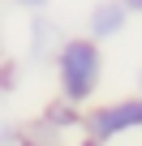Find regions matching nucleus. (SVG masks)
Returning a JSON list of instances; mask_svg holds the SVG:
<instances>
[{
	"label": "nucleus",
	"instance_id": "6e6552de",
	"mask_svg": "<svg viewBox=\"0 0 142 146\" xmlns=\"http://www.w3.org/2000/svg\"><path fill=\"white\" fill-rule=\"evenodd\" d=\"M0 60H5V30H0Z\"/></svg>",
	"mask_w": 142,
	"mask_h": 146
},
{
	"label": "nucleus",
	"instance_id": "0eeeda50",
	"mask_svg": "<svg viewBox=\"0 0 142 146\" xmlns=\"http://www.w3.org/2000/svg\"><path fill=\"white\" fill-rule=\"evenodd\" d=\"M121 5H125L129 13H142V0H121Z\"/></svg>",
	"mask_w": 142,
	"mask_h": 146
},
{
	"label": "nucleus",
	"instance_id": "f257e3e1",
	"mask_svg": "<svg viewBox=\"0 0 142 146\" xmlns=\"http://www.w3.org/2000/svg\"><path fill=\"white\" fill-rule=\"evenodd\" d=\"M56 64V95L73 108H86L99 86H103V43H95L91 35H69L56 43L52 52Z\"/></svg>",
	"mask_w": 142,
	"mask_h": 146
},
{
	"label": "nucleus",
	"instance_id": "20e7f679",
	"mask_svg": "<svg viewBox=\"0 0 142 146\" xmlns=\"http://www.w3.org/2000/svg\"><path fill=\"white\" fill-rule=\"evenodd\" d=\"M56 22L52 17H43V13H35L30 17V56H52L56 52Z\"/></svg>",
	"mask_w": 142,
	"mask_h": 146
},
{
	"label": "nucleus",
	"instance_id": "9d476101",
	"mask_svg": "<svg viewBox=\"0 0 142 146\" xmlns=\"http://www.w3.org/2000/svg\"><path fill=\"white\" fill-rule=\"evenodd\" d=\"M138 95H142V69H138Z\"/></svg>",
	"mask_w": 142,
	"mask_h": 146
},
{
	"label": "nucleus",
	"instance_id": "7ed1b4c3",
	"mask_svg": "<svg viewBox=\"0 0 142 146\" xmlns=\"http://www.w3.org/2000/svg\"><path fill=\"white\" fill-rule=\"evenodd\" d=\"M129 17H133V13L121 5V0H99V5H91V17H86V35H91L95 43H108V39L125 35Z\"/></svg>",
	"mask_w": 142,
	"mask_h": 146
},
{
	"label": "nucleus",
	"instance_id": "39448f33",
	"mask_svg": "<svg viewBox=\"0 0 142 146\" xmlns=\"http://www.w3.org/2000/svg\"><path fill=\"white\" fill-rule=\"evenodd\" d=\"M13 142H17V125L0 116V146H13Z\"/></svg>",
	"mask_w": 142,
	"mask_h": 146
},
{
	"label": "nucleus",
	"instance_id": "f03ea898",
	"mask_svg": "<svg viewBox=\"0 0 142 146\" xmlns=\"http://www.w3.org/2000/svg\"><path fill=\"white\" fill-rule=\"evenodd\" d=\"M82 137L108 146L116 137H129V133H142V95H129V99H112V103H95L91 112H82Z\"/></svg>",
	"mask_w": 142,
	"mask_h": 146
},
{
	"label": "nucleus",
	"instance_id": "423d86ee",
	"mask_svg": "<svg viewBox=\"0 0 142 146\" xmlns=\"http://www.w3.org/2000/svg\"><path fill=\"white\" fill-rule=\"evenodd\" d=\"M13 5H17V9H26V13H43L52 0H13Z\"/></svg>",
	"mask_w": 142,
	"mask_h": 146
},
{
	"label": "nucleus",
	"instance_id": "1a4fd4ad",
	"mask_svg": "<svg viewBox=\"0 0 142 146\" xmlns=\"http://www.w3.org/2000/svg\"><path fill=\"white\" fill-rule=\"evenodd\" d=\"M13 146H35V142H26V137H17V142H13Z\"/></svg>",
	"mask_w": 142,
	"mask_h": 146
}]
</instances>
